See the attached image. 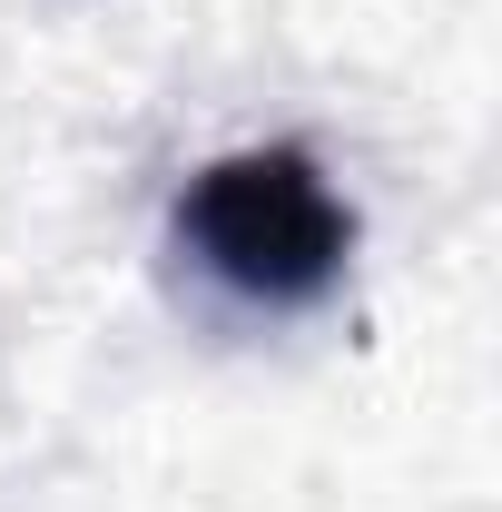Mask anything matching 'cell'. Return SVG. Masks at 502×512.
Instances as JSON below:
<instances>
[{"label": "cell", "mask_w": 502, "mask_h": 512, "mask_svg": "<svg viewBox=\"0 0 502 512\" xmlns=\"http://www.w3.org/2000/svg\"><path fill=\"white\" fill-rule=\"evenodd\" d=\"M178 247L247 306H315L355 256V207L306 148H237L188 178Z\"/></svg>", "instance_id": "1"}]
</instances>
